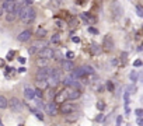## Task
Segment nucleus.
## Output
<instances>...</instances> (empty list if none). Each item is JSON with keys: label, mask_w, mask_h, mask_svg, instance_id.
Returning <instances> with one entry per match:
<instances>
[{"label": "nucleus", "mask_w": 143, "mask_h": 126, "mask_svg": "<svg viewBox=\"0 0 143 126\" xmlns=\"http://www.w3.org/2000/svg\"><path fill=\"white\" fill-rule=\"evenodd\" d=\"M17 17H20V20H21L23 23L25 24H30L35 20V10L32 9L31 6H24L21 10H20V13Z\"/></svg>", "instance_id": "f257e3e1"}, {"label": "nucleus", "mask_w": 143, "mask_h": 126, "mask_svg": "<svg viewBox=\"0 0 143 126\" xmlns=\"http://www.w3.org/2000/svg\"><path fill=\"white\" fill-rule=\"evenodd\" d=\"M7 107H9L13 112H21L24 109V104H23V101H20V98L13 97V98L7 100Z\"/></svg>", "instance_id": "f03ea898"}, {"label": "nucleus", "mask_w": 143, "mask_h": 126, "mask_svg": "<svg viewBox=\"0 0 143 126\" xmlns=\"http://www.w3.org/2000/svg\"><path fill=\"white\" fill-rule=\"evenodd\" d=\"M77 109V105L70 102V101H65V102L60 104V108H58V111H60L63 115H70V113L76 112Z\"/></svg>", "instance_id": "7ed1b4c3"}, {"label": "nucleus", "mask_w": 143, "mask_h": 126, "mask_svg": "<svg viewBox=\"0 0 143 126\" xmlns=\"http://www.w3.org/2000/svg\"><path fill=\"white\" fill-rule=\"evenodd\" d=\"M65 90H66V98H67V101H75L77 98H80V95H81V91L77 90V88L66 87Z\"/></svg>", "instance_id": "20e7f679"}, {"label": "nucleus", "mask_w": 143, "mask_h": 126, "mask_svg": "<svg viewBox=\"0 0 143 126\" xmlns=\"http://www.w3.org/2000/svg\"><path fill=\"white\" fill-rule=\"evenodd\" d=\"M48 76H49V67L48 66L46 67H39L38 72H36V74H35V79H36V81L46 80Z\"/></svg>", "instance_id": "39448f33"}, {"label": "nucleus", "mask_w": 143, "mask_h": 126, "mask_svg": "<svg viewBox=\"0 0 143 126\" xmlns=\"http://www.w3.org/2000/svg\"><path fill=\"white\" fill-rule=\"evenodd\" d=\"M114 46H115V45H114L112 36L111 35H105L104 41H103V46H101V48H104V51H112Z\"/></svg>", "instance_id": "423d86ee"}, {"label": "nucleus", "mask_w": 143, "mask_h": 126, "mask_svg": "<svg viewBox=\"0 0 143 126\" xmlns=\"http://www.w3.org/2000/svg\"><path fill=\"white\" fill-rule=\"evenodd\" d=\"M52 56H54V49L52 48H42V49L39 51V58H42V59H46V60H49L52 59Z\"/></svg>", "instance_id": "0eeeda50"}, {"label": "nucleus", "mask_w": 143, "mask_h": 126, "mask_svg": "<svg viewBox=\"0 0 143 126\" xmlns=\"http://www.w3.org/2000/svg\"><path fill=\"white\" fill-rule=\"evenodd\" d=\"M45 109H46L48 115L55 116L56 113H58V104H55L54 101H51V102H48L46 105H45Z\"/></svg>", "instance_id": "6e6552de"}, {"label": "nucleus", "mask_w": 143, "mask_h": 126, "mask_svg": "<svg viewBox=\"0 0 143 126\" xmlns=\"http://www.w3.org/2000/svg\"><path fill=\"white\" fill-rule=\"evenodd\" d=\"M65 101H67V98H66V90L63 88L62 91H59V92H56L55 94L54 102L55 104H62V102H65Z\"/></svg>", "instance_id": "1a4fd4ad"}, {"label": "nucleus", "mask_w": 143, "mask_h": 126, "mask_svg": "<svg viewBox=\"0 0 143 126\" xmlns=\"http://www.w3.org/2000/svg\"><path fill=\"white\" fill-rule=\"evenodd\" d=\"M14 6H15V2L14 0H4L2 4V9L7 11V13H13L14 11Z\"/></svg>", "instance_id": "9d476101"}, {"label": "nucleus", "mask_w": 143, "mask_h": 126, "mask_svg": "<svg viewBox=\"0 0 143 126\" xmlns=\"http://www.w3.org/2000/svg\"><path fill=\"white\" fill-rule=\"evenodd\" d=\"M76 69V66H75V63L72 62V60H63L62 62V70H65V72H67V73H72L73 70Z\"/></svg>", "instance_id": "9b49d317"}, {"label": "nucleus", "mask_w": 143, "mask_h": 126, "mask_svg": "<svg viewBox=\"0 0 143 126\" xmlns=\"http://www.w3.org/2000/svg\"><path fill=\"white\" fill-rule=\"evenodd\" d=\"M24 97L31 101V100H35V90L30 86H25V88H24Z\"/></svg>", "instance_id": "f8f14e48"}, {"label": "nucleus", "mask_w": 143, "mask_h": 126, "mask_svg": "<svg viewBox=\"0 0 143 126\" xmlns=\"http://www.w3.org/2000/svg\"><path fill=\"white\" fill-rule=\"evenodd\" d=\"M30 38H31V31L30 30H24L23 32H20L18 36H17V39L20 42H27V41H30Z\"/></svg>", "instance_id": "ddd939ff"}, {"label": "nucleus", "mask_w": 143, "mask_h": 126, "mask_svg": "<svg viewBox=\"0 0 143 126\" xmlns=\"http://www.w3.org/2000/svg\"><path fill=\"white\" fill-rule=\"evenodd\" d=\"M111 9H112V11H114V14H115V17H119V15L122 14V7L118 4V2H112Z\"/></svg>", "instance_id": "4468645a"}, {"label": "nucleus", "mask_w": 143, "mask_h": 126, "mask_svg": "<svg viewBox=\"0 0 143 126\" xmlns=\"http://www.w3.org/2000/svg\"><path fill=\"white\" fill-rule=\"evenodd\" d=\"M80 17L83 18L87 24H94V23H96V17H93V15L88 14V13H81Z\"/></svg>", "instance_id": "2eb2a0df"}, {"label": "nucleus", "mask_w": 143, "mask_h": 126, "mask_svg": "<svg viewBox=\"0 0 143 126\" xmlns=\"http://www.w3.org/2000/svg\"><path fill=\"white\" fill-rule=\"evenodd\" d=\"M49 87L48 86V83H46V80H41V81H36V88L41 91H45L46 88Z\"/></svg>", "instance_id": "dca6fc26"}, {"label": "nucleus", "mask_w": 143, "mask_h": 126, "mask_svg": "<svg viewBox=\"0 0 143 126\" xmlns=\"http://www.w3.org/2000/svg\"><path fill=\"white\" fill-rule=\"evenodd\" d=\"M90 52H91V55H100L101 52H103V49H101L100 45H96V43H93L91 48H90Z\"/></svg>", "instance_id": "f3484780"}, {"label": "nucleus", "mask_w": 143, "mask_h": 126, "mask_svg": "<svg viewBox=\"0 0 143 126\" xmlns=\"http://www.w3.org/2000/svg\"><path fill=\"white\" fill-rule=\"evenodd\" d=\"M30 111H31L32 113H34V115H35L36 118H38L39 120H44V115H42V112H41V111H38L36 108H31V107H30Z\"/></svg>", "instance_id": "a211bd4d"}, {"label": "nucleus", "mask_w": 143, "mask_h": 126, "mask_svg": "<svg viewBox=\"0 0 143 126\" xmlns=\"http://www.w3.org/2000/svg\"><path fill=\"white\" fill-rule=\"evenodd\" d=\"M83 67V70H84V74L86 76H88V74H94L96 73V70L91 67V66H88V64H86V66H81Z\"/></svg>", "instance_id": "6ab92c4d"}, {"label": "nucleus", "mask_w": 143, "mask_h": 126, "mask_svg": "<svg viewBox=\"0 0 143 126\" xmlns=\"http://www.w3.org/2000/svg\"><path fill=\"white\" fill-rule=\"evenodd\" d=\"M0 108H2V109L7 108V98L4 95H0Z\"/></svg>", "instance_id": "aec40b11"}, {"label": "nucleus", "mask_w": 143, "mask_h": 126, "mask_svg": "<svg viewBox=\"0 0 143 126\" xmlns=\"http://www.w3.org/2000/svg\"><path fill=\"white\" fill-rule=\"evenodd\" d=\"M15 18H17V15H15L14 13H9L6 15V21L7 23H13V21H15Z\"/></svg>", "instance_id": "412c9836"}, {"label": "nucleus", "mask_w": 143, "mask_h": 126, "mask_svg": "<svg viewBox=\"0 0 143 126\" xmlns=\"http://www.w3.org/2000/svg\"><path fill=\"white\" fill-rule=\"evenodd\" d=\"M36 64H38L39 67H46V64H48V60H46V59H42V58H39L38 60H36Z\"/></svg>", "instance_id": "4be33fe9"}, {"label": "nucleus", "mask_w": 143, "mask_h": 126, "mask_svg": "<svg viewBox=\"0 0 143 126\" xmlns=\"http://www.w3.org/2000/svg\"><path fill=\"white\" fill-rule=\"evenodd\" d=\"M45 35H46V30H45V28H39V30L36 31V36H38V38H44Z\"/></svg>", "instance_id": "5701e85b"}, {"label": "nucleus", "mask_w": 143, "mask_h": 126, "mask_svg": "<svg viewBox=\"0 0 143 126\" xmlns=\"http://www.w3.org/2000/svg\"><path fill=\"white\" fill-rule=\"evenodd\" d=\"M55 60H60V59H63V55L60 53L59 51H54V56H52Z\"/></svg>", "instance_id": "b1692460"}, {"label": "nucleus", "mask_w": 143, "mask_h": 126, "mask_svg": "<svg viewBox=\"0 0 143 126\" xmlns=\"http://www.w3.org/2000/svg\"><path fill=\"white\" fill-rule=\"evenodd\" d=\"M34 90H35V98H38V100H42V98H44V91L38 90V88H34Z\"/></svg>", "instance_id": "393cba45"}, {"label": "nucleus", "mask_w": 143, "mask_h": 126, "mask_svg": "<svg viewBox=\"0 0 143 126\" xmlns=\"http://www.w3.org/2000/svg\"><path fill=\"white\" fill-rule=\"evenodd\" d=\"M129 79L132 80L133 83H136V81H137V74H136V72H135V70H132V72H130V74H129Z\"/></svg>", "instance_id": "a878e982"}, {"label": "nucleus", "mask_w": 143, "mask_h": 126, "mask_svg": "<svg viewBox=\"0 0 143 126\" xmlns=\"http://www.w3.org/2000/svg\"><path fill=\"white\" fill-rule=\"evenodd\" d=\"M51 41H52L54 43H59V42H60V34H55V35L51 38Z\"/></svg>", "instance_id": "bb28decb"}, {"label": "nucleus", "mask_w": 143, "mask_h": 126, "mask_svg": "<svg viewBox=\"0 0 143 126\" xmlns=\"http://www.w3.org/2000/svg\"><path fill=\"white\" fill-rule=\"evenodd\" d=\"M36 108H39V109H44L45 108V102L42 100H38L36 98Z\"/></svg>", "instance_id": "cd10ccee"}, {"label": "nucleus", "mask_w": 143, "mask_h": 126, "mask_svg": "<svg viewBox=\"0 0 143 126\" xmlns=\"http://www.w3.org/2000/svg\"><path fill=\"white\" fill-rule=\"evenodd\" d=\"M136 13H137V15L139 17H143V9H142V6H136Z\"/></svg>", "instance_id": "c85d7f7f"}, {"label": "nucleus", "mask_w": 143, "mask_h": 126, "mask_svg": "<svg viewBox=\"0 0 143 126\" xmlns=\"http://www.w3.org/2000/svg\"><path fill=\"white\" fill-rule=\"evenodd\" d=\"M36 52H38V49H36L34 45H31L30 49H28V53H30V55H34V53H36Z\"/></svg>", "instance_id": "c756f323"}, {"label": "nucleus", "mask_w": 143, "mask_h": 126, "mask_svg": "<svg viewBox=\"0 0 143 126\" xmlns=\"http://www.w3.org/2000/svg\"><path fill=\"white\" fill-rule=\"evenodd\" d=\"M97 108H98L100 111H104V109H105V102H104V101H100V102L97 104Z\"/></svg>", "instance_id": "7c9ffc66"}, {"label": "nucleus", "mask_w": 143, "mask_h": 126, "mask_svg": "<svg viewBox=\"0 0 143 126\" xmlns=\"http://www.w3.org/2000/svg\"><path fill=\"white\" fill-rule=\"evenodd\" d=\"M135 115H136L137 118H140L143 115V109L142 108H137V109H135Z\"/></svg>", "instance_id": "2f4dec72"}, {"label": "nucleus", "mask_w": 143, "mask_h": 126, "mask_svg": "<svg viewBox=\"0 0 143 126\" xmlns=\"http://www.w3.org/2000/svg\"><path fill=\"white\" fill-rule=\"evenodd\" d=\"M73 58H75V53H73V52H70V51H69L67 53H66V59H67V60H72Z\"/></svg>", "instance_id": "473e14b6"}, {"label": "nucleus", "mask_w": 143, "mask_h": 126, "mask_svg": "<svg viewBox=\"0 0 143 126\" xmlns=\"http://www.w3.org/2000/svg\"><path fill=\"white\" fill-rule=\"evenodd\" d=\"M13 58H14V51H10L9 53H7V59H9V60H13Z\"/></svg>", "instance_id": "72a5a7b5"}, {"label": "nucleus", "mask_w": 143, "mask_h": 126, "mask_svg": "<svg viewBox=\"0 0 143 126\" xmlns=\"http://www.w3.org/2000/svg\"><path fill=\"white\" fill-rule=\"evenodd\" d=\"M122 120H124V118L119 115V116L116 118V126H121V125H122Z\"/></svg>", "instance_id": "f704fd0d"}, {"label": "nucleus", "mask_w": 143, "mask_h": 126, "mask_svg": "<svg viewBox=\"0 0 143 126\" xmlns=\"http://www.w3.org/2000/svg\"><path fill=\"white\" fill-rule=\"evenodd\" d=\"M88 32H91V34H94V35H97V34H98V30H96V28L90 27V28H88Z\"/></svg>", "instance_id": "c9c22d12"}, {"label": "nucleus", "mask_w": 143, "mask_h": 126, "mask_svg": "<svg viewBox=\"0 0 143 126\" xmlns=\"http://www.w3.org/2000/svg\"><path fill=\"white\" fill-rule=\"evenodd\" d=\"M133 66H135V67H140V66H142V60H140V59H139V60H135V62H133Z\"/></svg>", "instance_id": "e433bc0d"}, {"label": "nucleus", "mask_w": 143, "mask_h": 126, "mask_svg": "<svg viewBox=\"0 0 143 126\" xmlns=\"http://www.w3.org/2000/svg\"><path fill=\"white\" fill-rule=\"evenodd\" d=\"M107 88H108L109 91H112V90H114V84H112V81H108V83H107Z\"/></svg>", "instance_id": "4c0bfd02"}, {"label": "nucleus", "mask_w": 143, "mask_h": 126, "mask_svg": "<svg viewBox=\"0 0 143 126\" xmlns=\"http://www.w3.org/2000/svg\"><path fill=\"white\" fill-rule=\"evenodd\" d=\"M96 120L97 122H103L104 120V115H103V113H98V116L96 118Z\"/></svg>", "instance_id": "58836bf2"}, {"label": "nucleus", "mask_w": 143, "mask_h": 126, "mask_svg": "<svg viewBox=\"0 0 143 126\" xmlns=\"http://www.w3.org/2000/svg\"><path fill=\"white\" fill-rule=\"evenodd\" d=\"M72 41H73V42H76V43H79L80 42V38H79V36H73Z\"/></svg>", "instance_id": "ea45409f"}, {"label": "nucleus", "mask_w": 143, "mask_h": 126, "mask_svg": "<svg viewBox=\"0 0 143 126\" xmlns=\"http://www.w3.org/2000/svg\"><path fill=\"white\" fill-rule=\"evenodd\" d=\"M137 125H139V126H143V119H142V116L137 118Z\"/></svg>", "instance_id": "a19ab883"}, {"label": "nucleus", "mask_w": 143, "mask_h": 126, "mask_svg": "<svg viewBox=\"0 0 143 126\" xmlns=\"http://www.w3.org/2000/svg\"><path fill=\"white\" fill-rule=\"evenodd\" d=\"M32 2H34V0H25V6H31Z\"/></svg>", "instance_id": "79ce46f5"}, {"label": "nucleus", "mask_w": 143, "mask_h": 126, "mask_svg": "<svg viewBox=\"0 0 143 126\" xmlns=\"http://www.w3.org/2000/svg\"><path fill=\"white\" fill-rule=\"evenodd\" d=\"M111 64H114V66H116V64H118V60H116V59H112V60H111Z\"/></svg>", "instance_id": "37998d69"}, {"label": "nucleus", "mask_w": 143, "mask_h": 126, "mask_svg": "<svg viewBox=\"0 0 143 126\" xmlns=\"http://www.w3.org/2000/svg\"><path fill=\"white\" fill-rule=\"evenodd\" d=\"M25 70H27L25 67H20V69H18V72H20V73H25Z\"/></svg>", "instance_id": "c03bdc74"}, {"label": "nucleus", "mask_w": 143, "mask_h": 126, "mask_svg": "<svg viewBox=\"0 0 143 126\" xmlns=\"http://www.w3.org/2000/svg\"><path fill=\"white\" fill-rule=\"evenodd\" d=\"M18 62H20V63H25V58H20Z\"/></svg>", "instance_id": "a18cd8bd"}, {"label": "nucleus", "mask_w": 143, "mask_h": 126, "mask_svg": "<svg viewBox=\"0 0 143 126\" xmlns=\"http://www.w3.org/2000/svg\"><path fill=\"white\" fill-rule=\"evenodd\" d=\"M0 67H4V60L0 59Z\"/></svg>", "instance_id": "49530a36"}, {"label": "nucleus", "mask_w": 143, "mask_h": 126, "mask_svg": "<svg viewBox=\"0 0 143 126\" xmlns=\"http://www.w3.org/2000/svg\"><path fill=\"white\" fill-rule=\"evenodd\" d=\"M56 24H58V27H63V23L62 21H56Z\"/></svg>", "instance_id": "de8ad7c7"}, {"label": "nucleus", "mask_w": 143, "mask_h": 126, "mask_svg": "<svg viewBox=\"0 0 143 126\" xmlns=\"http://www.w3.org/2000/svg\"><path fill=\"white\" fill-rule=\"evenodd\" d=\"M3 11H4V10H3V9H0V17L3 15Z\"/></svg>", "instance_id": "09e8293b"}, {"label": "nucleus", "mask_w": 143, "mask_h": 126, "mask_svg": "<svg viewBox=\"0 0 143 126\" xmlns=\"http://www.w3.org/2000/svg\"><path fill=\"white\" fill-rule=\"evenodd\" d=\"M81 2H83V0H77V4H81Z\"/></svg>", "instance_id": "8fccbe9b"}, {"label": "nucleus", "mask_w": 143, "mask_h": 126, "mask_svg": "<svg viewBox=\"0 0 143 126\" xmlns=\"http://www.w3.org/2000/svg\"><path fill=\"white\" fill-rule=\"evenodd\" d=\"M0 126H3V123H2V120H0Z\"/></svg>", "instance_id": "3c124183"}, {"label": "nucleus", "mask_w": 143, "mask_h": 126, "mask_svg": "<svg viewBox=\"0 0 143 126\" xmlns=\"http://www.w3.org/2000/svg\"><path fill=\"white\" fill-rule=\"evenodd\" d=\"M20 126H23V125H20Z\"/></svg>", "instance_id": "603ef678"}, {"label": "nucleus", "mask_w": 143, "mask_h": 126, "mask_svg": "<svg viewBox=\"0 0 143 126\" xmlns=\"http://www.w3.org/2000/svg\"><path fill=\"white\" fill-rule=\"evenodd\" d=\"M129 126H130V125H129Z\"/></svg>", "instance_id": "864d4df0"}]
</instances>
